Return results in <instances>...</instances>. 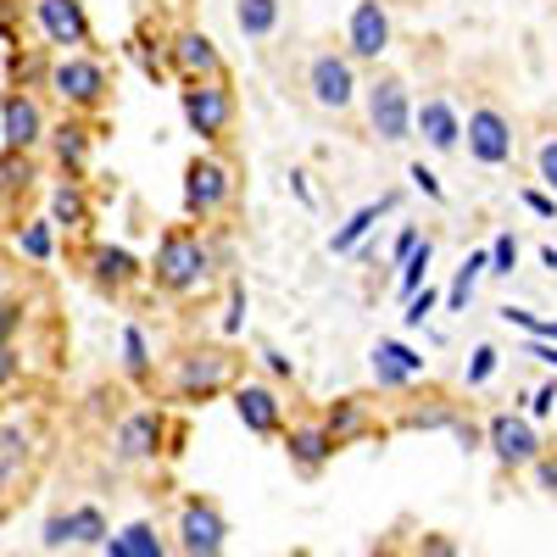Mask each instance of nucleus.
Instances as JSON below:
<instances>
[{
    "label": "nucleus",
    "mask_w": 557,
    "mask_h": 557,
    "mask_svg": "<svg viewBox=\"0 0 557 557\" xmlns=\"http://www.w3.org/2000/svg\"><path fill=\"white\" fill-rule=\"evenodd\" d=\"M391 207H396V196H385V201H374V207H357V212H351V218H346V223L335 228V235H330V251H335V257L357 251V240H362L368 228L380 223V212H391Z\"/></svg>",
    "instance_id": "412c9836"
},
{
    "label": "nucleus",
    "mask_w": 557,
    "mask_h": 557,
    "mask_svg": "<svg viewBox=\"0 0 557 557\" xmlns=\"http://www.w3.org/2000/svg\"><path fill=\"white\" fill-rule=\"evenodd\" d=\"M23 374V351H17V341H0V385H12Z\"/></svg>",
    "instance_id": "58836bf2"
},
{
    "label": "nucleus",
    "mask_w": 557,
    "mask_h": 557,
    "mask_svg": "<svg viewBox=\"0 0 557 557\" xmlns=\"http://www.w3.org/2000/svg\"><path fill=\"white\" fill-rule=\"evenodd\" d=\"M430 312H435V290H412L401 318H407V330H424V318H430Z\"/></svg>",
    "instance_id": "e433bc0d"
},
{
    "label": "nucleus",
    "mask_w": 557,
    "mask_h": 557,
    "mask_svg": "<svg viewBox=\"0 0 557 557\" xmlns=\"http://www.w3.org/2000/svg\"><path fill=\"white\" fill-rule=\"evenodd\" d=\"M362 107H368V128H374L385 146L412 139V96H407L401 78H374L362 89Z\"/></svg>",
    "instance_id": "7ed1b4c3"
},
{
    "label": "nucleus",
    "mask_w": 557,
    "mask_h": 557,
    "mask_svg": "<svg viewBox=\"0 0 557 557\" xmlns=\"http://www.w3.org/2000/svg\"><path fill=\"white\" fill-rule=\"evenodd\" d=\"M101 552L107 557H162L168 546H162V535H157V524H128V530H117V535H107L101 541Z\"/></svg>",
    "instance_id": "aec40b11"
},
{
    "label": "nucleus",
    "mask_w": 557,
    "mask_h": 557,
    "mask_svg": "<svg viewBox=\"0 0 557 557\" xmlns=\"http://www.w3.org/2000/svg\"><path fill=\"white\" fill-rule=\"evenodd\" d=\"M530 469H535V480H541V491H552V496H557V457H535V462H530Z\"/></svg>",
    "instance_id": "37998d69"
},
{
    "label": "nucleus",
    "mask_w": 557,
    "mask_h": 557,
    "mask_svg": "<svg viewBox=\"0 0 557 557\" xmlns=\"http://www.w3.org/2000/svg\"><path fill=\"white\" fill-rule=\"evenodd\" d=\"M235 412H240V424L251 430V435H273L278 430V396L268 391V385H235Z\"/></svg>",
    "instance_id": "f3484780"
},
{
    "label": "nucleus",
    "mask_w": 557,
    "mask_h": 557,
    "mask_svg": "<svg viewBox=\"0 0 557 557\" xmlns=\"http://www.w3.org/2000/svg\"><path fill=\"white\" fill-rule=\"evenodd\" d=\"M407 178H412V190H418V196H430V201H441V196H446V190H441V178H435V168H424V162H412V168H407Z\"/></svg>",
    "instance_id": "4c0bfd02"
},
{
    "label": "nucleus",
    "mask_w": 557,
    "mask_h": 557,
    "mask_svg": "<svg viewBox=\"0 0 557 557\" xmlns=\"http://www.w3.org/2000/svg\"><path fill=\"white\" fill-rule=\"evenodd\" d=\"M228 546V524L212 502H184L178 507V552L190 557H218Z\"/></svg>",
    "instance_id": "1a4fd4ad"
},
{
    "label": "nucleus",
    "mask_w": 557,
    "mask_h": 557,
    "mask_svg": "<svg viewBox=\"0 0 557 557\" xmlns=\"http://www.w3.org/2000/svg\"><path fill=\"white\" fill-rule=\"evenodd\" d=\"M0 451L23 462V457H28V430H17V424H12V430H0Z\"/></svg>",
    "instance_id": "ea45409f"
},
{
    "label": "nucleus",
    "mask_w": 557,
    "mask_h": 557,
    "mask_svg": "<svg viewBox=\"0 0 557 557\" xmlns=\"http://www.w3.org/2000/svg\"><path fill=\"white\" fill-rule=\"evenodd\" d=\"M502 368V351L496 346H474V362H469V385L480 391V385H491V374Z\"/></svg>",
    "instance_id": "72a5a7b5"
},
{
    "label": "nucleus",
    "mask_w": 557,
    "mask_h": 557,
    "mask_svg": "<svg viewBox=\"0 0 557 557\" xmlns=\"http://www.w3.org/2000/svg\"><path fill=\"white\" fill-rule=\"evenodd\" d=\"M23 330V307H12L7 296H0V341H12Z\"/></svg>",
    "instance_id": "a19ab883"
},
{
    "label": "nucleus",
    "mask_w": 557,
    "mask_h": 557,
    "mask_svg": "<svg viewBox=\"0 0 557 557\" xmlns=\"http://www.w3.org/2000/svg\"><path fill=\"white\" fill-rule=\"evenodd\" d=\"M89 262H96L101 285H128V278H134V257L123 246H96V251H89Z\"/></svg>",
    "instance_id": "a878e982"
},
{
    "label": "nucleus",
    "mask_w": 557,
    "mask_h": 557,
    "mask_svg": "<svg viewBox=\"0 0 557 557\" xmlns=\"http://www.w3.org/2000/svg\"><path fill=\"white\" fill-rule=\"evenodd\" d=\"M45 139V112L34 96H23V89H12L7 101H0V146L7 151H34Z\"/></svg>",
    "instance_id": "f8f14e48"
},
{
    "label": "nucleus",
    "mask_w": 557,
    "mask_h": 557,
    "mask_svg": "<svg viewBox=\"0 0 557 557\" xmlns=\"http://www.w3.org/2000/svg\"><path fill=\"white\" fill-rule=\"evenodd\" d=\"M212 278V246L201 240V235H168L162 246H157V285L162 290H173V296H190V290H201Z\"/></svg>",
    "instance_id": "f257e3e1"
},
{
    "label": "nucleus",
    "mask_w": 557,
    "mask_h": 557,
    "mask_svg": "<svg viewBox=\"0 0 557 557\" xmlns=\"http://www.w3.org/2000/svg\"><path fill=\"white\" fill-rule=\"evenodd\" d=\"M485 268H491V262H485V251L462 257V268H457V278H451V290H446V307H451V312L469 307V296H474V285H480V273H485Z\"/></svg>",
    "instance_id": "bb28decb"
},
{
    "label": "nucleus",
    "mask_w": 557,
    "mask_h": 557,
    "mask_svg": "<svg viewBox=\"0 0 557 557\" xmlns=\"http://www.w3.org/2000/svg\"><path fill=\"white\" fill-rule=\"evenodd\" d=\"M290 457H296V469H323V462H330L335 457V435L330 430H323V424H301V430H290Z\"/></svg>",
    "instance_id": "6ab92c4d"
},
{
    "label": "nucleus",
    "mask_w": 557,
    "mask_h": 557,
    "mask_svg": "<svg viewBox=\"0 0 557 557\" xmlns=\"http://www.w3.org/2000/svg\"><path fill=\"white\" fill-rule=\"evenodd\" d=\"M23 184H28V151L0 146V190H23Z\"/></svg>",
    "instance_id": "2f4dec72"
},
{
    "label": "nucleus",
    "mask_w": 557,
    "mask_h": 557,
    "mask_svg": "<svg viewBox=\"0 0 557 557\" xmlns=\"http://www.w3.org/2000/svg\"><path fill=\"white\" fill-rule=\"evenodd\" d=\"M107 535H112V530H107L101 507H73V546H96V552H101Z\"/></svg>",
    "instance_id": "cd10ccee"
},
{
    "label": "nucleus",
    "mask_w": 557,
    "mask_h": 557,
    "mask_svg": "<svg viewBox=\"0 0 557 557\" xmlns=\"http://www.w3.org/2000/svg\"><path fill=\"white\" fill-rule=\"evenodd\" d=\"M117 457L123 462H146V457H157V446H162V412H128L123 424H117Z\"/></svg>",
    "instance_id": "dca6fc26"
},
{
    "label": "nucleus",
    "mask_w": 557,
    "mask_h": 557,
    "mask_svg": "<svg viewBox=\"0 0 557 557\" xmlns=\"http://www.w3.org/2000/svg\"><path fill=\"white\" fill-rule=\"evenodd\" d=\"M173 67L184 73V78H212V73H223V57H218V45L207 39V34H178L173 39Z\"/></svg>",
    "instance_id": "a211bd4d"
},
{
    "label": "nucleus",
    "mask_w": 557,
    "mask_h": 557,
    "mask_svg": "<svg viewBox=\"0 0 557 557\" xmlns=\"http://www.w3.org/2000/svg\"><path fill=\"white\" fill-rule=\"evenodd\" d=\"M235 28L246 39H268L278 28V0H235Z\"/></svg>",
    "instance_id": "4be33fe9"
},
{
    "label": "nucleus",
    "mask_w": 557,
    "mask_h": 557,
    "mask_svg": "<svg viewBox=\"0 0 557 557\" xmlns=\"http://www.w3.org/2000/svg\"><path fill=\"white\" fill-rule=\"evenodd\" d=\"M485 262H491V273H513L519 268V240L513 235H496V246L485 251Z\"/></svg>",
    "instance_id": "f704fd0d"
},
{
    "label": "nucleus",
    "mask_w": 557,
    "mask_h": 557,
    "mask_svg": "<svg viewBox=\"0 0 557 557\" xmlns=\"http://www.w3.org/2000/svg\"><path fill=\"white\" fill-rule=\"evenodd\" d=\"M12 474H17V457L0 451V502H7V491H12Z\"/></svg>",
    "instance_id": "49530a36"
},
{
    "label": "nucleus",
    "mask_w": 557,
    "mask_h": 557,
    "mask_svg": "<svg viewBox=\"0 0 557 557\" xmlns=\"http://www.w3.org/2000/svg\"><path fill=\"white\" fill-rule=\"evenodd\" d=\"M45 134H51V146H57V162L62 168H84L89 162V128L84 123H62V128H45Z\"/></svg>",
    "instance_id": "5701e85b"
},
{
    "label": "nucleus",
    "mask_w": 557,
    "mask_h": 557,
    "mask_svg": "<svg viewBox=\"0 0 557 557\" xmlns=\"http://www.w3.org/2000/svg\"><path fill=\"white\" fill-rule=\"evenodd\" d=\"M557 407V385H546V391H535V401H530V418H546Z\"/></svg>",
    "instance_id": "a18cd8bd"
},
{
    "label": "nucleus",
    "mask_w": 557,
    "mask_h": 557,
    "mask_svg": "<svg viewBox=\"0 0 557 557\" xmlns=\"http://www.w3.org/2000/svg\"><path fill=\"white\" fill-rule=\"evenodd\" d=\"M430 262H435V240H424V235H418V246L396 262L401 268V278H396V290H401V301L418 290V285H424V273H430Z\"/></svg>",
    "instance_id": "393cba45"
},
{
    "label": "nucleus",
    "mask_w": 557,
    "mask_h": 557,
    "mask_svg": "<svg viewBox=\"0 0 557 557\" xmlns=\"http://www.w3.org/2000/svg\"><path fill=\"white\" fill-rule=\"evenodd\" d=\"M412 246H418V228H401V235H396V262H401Z\"/></svg>",
    "instance_id": "de8ad7c7"
},
{
    "label": "nucleus",
    "mask_w": 557,
    "mask_h": 557,
    "mask_svg": "<svg viewBox=\"0 0 557 557\" xmlns=\"http://www.w3.org/2000/svg\"><path fill=\"white\" fill-rule=\"evenodd\" d=\"M17 246H23V257H34V262H51V251H57V223H51V218L28 223L23 235H17Z\"/></svg>",
    "instance_id": "c85d7f7f"
},
{
    "label": "nucleus",
    "mask_w": 557,
    "mask_h": 557,
    "mask_svg": "<svg viewBox=\"0 0 557 557\" xmlns=\"http://www.w3.org/2000/svg\"><path fill=\"white\" fill-rule=\"evenodd\" d=\"M123 368H128L134 380L151 374V346H146V330H139V323H128V330H123Z\"/></svg>",
    "instance_id": "c756f323"
},
{
    "label": "nucleus",
    "mask_w": 557,
    "mask_h": 557,
    "mask_svg": "<svg viewBox=\"0 0 557 557\" xmlns=\"http://www.w3.org/2000/svg\"><path fill=\"white\" fill-rule=\"evenodd\" d=\"M307 89H312V101L323 107V112H346L351 101H357V67H351V57H335V51H323V57H312L307 62Z\"/></svg>",
    "instance_id": "423d86ee"
},
{
    "label": "nucleus",
    "mask_w": 557,
    "mask_h": 557,
    "mask_svg": "<svg viewBox=\"0 0 557 557\" xmlns=\"http://www.w3.org/2000/svg\"><path fill=\"white\" fill-rule=\"evenodd\" d=\"M39 546H45V552H62V546H73V513L45 519V530H39Z\"/></svg>",
    "instance_id": "473e14b6"
},
{
    "label": "nucleus",
    "mask_w": 557,
    "mask_h": 557,
    "mask_svg": "<svg viewBox=\"0 0 557 557\" xmlns=\"http://www.w3.org/2000/svg\"><path fill=\"white\" fill-rule=\"evenodd\" d=\"M240 312H246V290L235 285V296H228V318H223V330H228V335L240 330Z\"/></svg>",
    "instance_id": "c03bdc74"
},
{
    "label": "nucleus",
    "mask_w": 557,
    "mask_h": 557,
    "mask_svg": "<svg viewBox=\"0 0 557 557\" xmlns=\"http://www.w3.org/2000/svg\"><path fill=\"white\" fill-rule=\"evenodd\" d=\"M34 23L39 34L62 45V51H78L89 45V17H84V0H34Z\"/></svg>",
    "instance_id": "9b49d317"
},
{
    "label": "nucleus",
    "mask_w": 557,
    "mask_h": 557,
    "mask_svg": "<svg viewBox=\"0 0 557 557\" xmlns=\"http://www.w3.org/2000/svg\"><path fill=\"white\" fill-rule=\"evenodd\" d=\"M535 173L546 184V196H557V139H541V151H535Z\"/></svg>",
    "instance_id": "c9c22d12"
},
{
    "label": "nucleus",
    "mask_w": 557,
    "mask_h": 557,
    "mask_svg": "<svg viewBox=\"0 0 557 557\" xmlns=\"http://www.w3.org/2000/svg\"><path fill=\"white\" fill-rule=\"evenodd\" d=\"M323 430H330V435H335V446H341L346 435H357V430H362V407H357L351 396H346V401H335V412H330V424H323Z\"/></svg>",
    "instance_id": "7c9ffc66"
},
{
    "label": "nucleus",
    "mask_w": 557,
    "mask_h": 557,
    "mask_svg": "<svg viewBox=\"0 0 557 557\" xmlns=\"http://www.w3.org/2000/svg\"><path fill=\"white\" fill-rule=\"evenodd\" d=\"M524 207L535 218H557V196H546V190H524Z\"/></svg>",
    "instance_id": "79ce46f5"
},
{
    "label": "nucleus",
    "mask_w": 557,
    "mask_h": 557,
    "mask_svg": "<svg viewBox=\"0 0 557 557\" xmlns=\"http://www.w3.org/2000/svg\"><path fill=\"white\" fill-rule=\"evenodd\" d=\"M412 128L424 134V146H430V151H457V146H462V117H457V107L441 101V96L412 107Z\"/></svg>",
    "instance_id": "ddd939ff"
},
{
    "label": "nucleus",
    "mask_w": 557,
    "mask_h": 557,
    "mask_svg": "<svg viewBox=\"0 0 557 557\" xmlns=\"http://www.w3.org/2000/svg\"><path fill=\"white\" fill-rule=\"evenodd\" d=\"M485 441H491V451L507 462V469H530V462L541 457V430L530 424V418H519V412H496Z\"/></svg>",
    "instance_id": "9d476101"
},
{
    "label": "nucleus",
    "mask_w": 557,
    "mask_h": 557,
    "mask_svg": "<svg viewBox=\"0 0 557 557\" xmlns=\"http://www.w3.org/2000/svg\"><path fill=\"white\" fill-rule=\"evenodd\" d=\"M173 385H178V396H212V391H223V385H228V357H223V351L184 357V362L173 368Z\"/></svg>",
    "instance_id": "2eb2a0df"
},
{
    "label": "nucleus",
    "mask_w": 557,
    "mask_h": 557,
    "mask_svg": "<svg viewBox=\"0 0 557 557\" xmlns=\"http://www.w3.org/2000/svg\"><path fill=\"white\" fill-rule=\"evenodd\" d=\"M0 296H7V268H0Z\"/></svg>",
    "instance_id": "8fccbe9b"
},
{
    "label": "nucleus",
    "mask_w": 557,
    "mask_h": 557,
    "mask_svg": "<svg viewBox=\"0 0 557 557\" xmlns=\"http://www.w3.org/2000/svg\"><path fill=\"white\" fill-rule=\"evenodd\" d=\"M262 362L273 368V374H290V357H278V351H262Z\"/></svg>",
    "instance_id": "09e8293b"
},
{
    "label": "nucleus",
    "mask_w": 557,
    "mask_h": 557,
    "mask_svg": "<svg viewBox=\"0 0 557 557\" xmlns=\"http://www.w3.org/2000/svg\"><path fill=\"white\" fill-rule=\"evenodd\" d=\"M391 51V12L380 0H357L346 17V57L351 62H380Z\"/></svg>",
    "instance_id": "0eeeda50"
},
{
    "label": "nucleus",
    "mask_w": 557,
    "mask_h": 557,
    "mask_svg": "<svg viewBox=\"0 0 557 557\" xmlns=\"http://www.w3.org/2000/svg\"><path fill=\"white\" fill-rule=\"evenodd\" d=\"M228 201H235V173L218 157H196L184 168V212L190 218H218Z\"/></svg>",
    "instance_id": "20e7f679"
},
{
    "label": "nucleus",
    "mask_w": 557,
    "mask_h": 557,
    "mask_svg": "<svg viewBox=\"0 0 557 557\" xmlns=\"http://www.w3.org/2000/svg\"><path fill=\"white\" fill-rule=\"evenodd\" d=\"M462 134H469V157L474 162H485V168L513 162V123H507L496 107H474L469 123H462Z\"/></svg>",
    "instance_id": "6e6552de"
},
{
    "label": "nucleus",
    "mask_w": 557,
    "mask_h": 557,
    "mask_svg": "<svg viewBox=\"0 0 557 557\" xmlns=\"http://www.w3.org/2000/svg\"><path fill=\"white\" fill-rule=\"evenodd\" d=\"M51 223L57 228H84L89 223V201H84L78 184H57L51 190Z\"/></svg>",
    "instance_id": "b1692460"
},
{
    "label": "nucleus",
    "mask_w": 557,
    "mask_h": 557,
    "mask_svg": "<svg viewBox=\"0 0 557 557\" xmlns=\"http://www.w3.org/2000/svg\"><path fill=\"white\" fill-rule=\"evenodd\" d=\"M51 89L62 96V107H73V112H96V107L107 101V67H101L96 57L67 51V57L51 67Z\"/></svg>",
    "instance_id": "39448f33"
},
{
    "label": "nucleus",
    "mask_w": 557,
    "mask_h": 557,
    "mask_svg": "<svg viewBox=\"0 0 557 557\" xmlns=\"http://www.w3.org/2000/svg\"><path fill=\"white\" fill-rule=\"evenodd\" d=\"M424 374H430V357H418L412 346H401V341H380L374 346V380L385 391H401V385L424 380Z\"/></svg>",
    "instance_id": "4468645a"
},
{
    "label": "nucleus",
    "mask_w": 557,
    "mask_h": 557,
    "mask_svg": "<svg viewBox=\"0 0 557 557\" xmlns=\"http://www.w3.org/2000/svg\"><path fill=\"white\" fill-rule=\"evenodd\" d=\"M178 107H184V123H190L201 139H223L228 123H235V89L223 84V73L190 78V89L178 96Z\"/></svg>",
    "instance_id": "f03ea898"
}]
</instances>
